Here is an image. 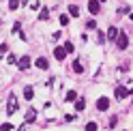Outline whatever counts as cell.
<instances>
[{"instance_id": "18", "label": "cell", "mask_w": 133, "mask_h": 131, "mask_svg": "<svg viewBox=\"0 0 133 131\" xmlns=\"http://www.w3.org/2000/svg\"><path fill=\"white\" fill-rule=\"evenodd\" d=\"M64 120H66V122H73V120H77V114H66V116H64Z\"/></svg>"}, {"instance_id": "8", "label": "cell", "mask_w": 133, "mask_h": 131, "mask_svg": "<svg viewBox=\"0 0 133 131\" xmlns=\"http://www.w3.org/2000/svg\"><path fill=\"white\" fill-rule=\"evenodd\" d=\"M118 35H120V32H118V28H116V26H110V28H107V39H118Z\"/></svg>"}, {"instance_id": "25", "label": "cell", "mask_w": 133, "mask_h": 131, "mask_svg": "<svg viewBox=\"0 0 133 131\" xmlns=\"http://www.w3.org/2000/svg\"><path fill=\"white\" fill-rule=\"evenodd\" d=\"M4 129L9 131V129H13V125H11V122H2V131H4Z\"/></svg>"}, {"instance_id": "4", "label": "cell", "mask_w": 133, "mask_h": 131, "mask_svg": "<svg viewBox=\"0 0 133 131\" xmlns=\"http://www.w3.org/2000/svg\"><path fill=\"white\" fill-rule=\"evenodd\" d=\"M107 108H110V99H107V97H99V101H97V110H99V112H105Z\"/></svg>"}, {"instance_id": "19", "label": "cell", "mask_w": 133, "mask_h": 131, "mask_svg": "<svg viewBox=\"0 0 133 131\" xmlns=\"http://www.w3.org/2000/svg\"><path fill=\"white\" fill-rule=\"evenodd\" d=\"M86 28L95 30V28H97V22H95V19H88V22H86Z\"/></svg>"}, {"instance_id": "12", "label": "cell", "mask_w": 133, "mask_h": 131, "mask_svg": "<svg viewBox=\"0 0 133 131\" xmlns=\"http://www.w3.org/2000/svg\"><path fill=\"white\" fill-rule=\"evenodd\" d=\"M35 64H37V69H47V60L45 58H37Z\"/></svg>"}, {"instance_id": "10", "label": "cell", "mask_w": 133, "mask_h": 131, "mask_svg": "<svg viewBox=\"0 0 133 131\" xmlns=\"http://www.w3.org/2000/svg\"><path fill=\"white\" fill-rule=\"evenodd\" d=\"M71 69H73V73H84V67H82V62L79 60H73V64H71Z\"/></svg>"}, {"instance_id": "29", "label": "cell", "mask_w": 133, "mask_h": 131, "mask_svg": "<svg viewBox=\"0 0 133 131\" xmlns=\"http://www.w3.org/2000/svg\"><path fill=\"white\" fill-rule=\"evenodd\" d=\"M101 2H105V0H101Z\"/></svg>"}, {"instance_id": "13", "label": "cell", "mask_w": 133, "mask_h": 131, "mask_svg": "<svg viewBox=\"0 0 133 131\" xmlns=\"http://www.w3.org/2000/svg\"><path fill=\"white\" fill-rule=\"evenodd\" d=\"M64 99H66V101H77V93H75V90H69Z\"/></svg>"}, {"instance_id": "28", "label": "cell", "mask_w": 133, "mask_h": 131, "mask_svg": "<svg viewBox=\"0 0 133 131\" xmlns=\"http://www.w3.org/2000/svg\"><path fill=\"white\" fill-rule=\"evenodd\" d=\"M129 17H131V22H133V13H131V15H129Z\"/></svg>"}, {"instance_id": "11", "label": "cell", "mask_w": 133, "mask_h": 131, "mask_svg": "<svg viewBox=\"0 0 133 131\" xmlns=\"http://www.w3.org/2000/svg\"><path fill=\"white\" fill-rule=\"evenodd\" d=\"M32 97H35V90H32L30 86H26V88H24V99H26V101H30Z\"/></svg>"}, {"instance_id": "3", "label": "cell", "mask_w": 133, "mask_h": 131, "mask_svg": "<svg viewBox=\"0 0 133 131\" xmlns=\"http://www.w3.org/2000/svg\"><path fill=\"white\" fill-rule=\"evenodd\" d=\"M99 9H101V0H88V11L92 15H97Z\"/></svg>"}, {"instance_id": "5", "label": "cell", "mask_w": 133, "mask_h": 131, "mask_svg": "<svg viewBox=\"0 0 133 131\" xmlns=\"http://www.w3.org/2000/svg\"><path fill=\"white\" fill-rule=\"evenodd\" d=\"M66 54H69V52L64 50V45H62V47H58V45L54 47V56H56V60H64V56H66Z\"/></svg>"}, {"instance_id": "15", "label": "cell", "mask_w": 133, "mask_h": 131, "mask_svg": "<svg viewBox=\"0 0 133 131\" xmlns=\"http://www.w3.org/2000/svg\"><path fill=\"white\" fill-rule=\"evenodd\" d=\"M39 19H43V22H45V19H49V11L45 9V6L41 9V13H39Z\"/></svg>"}, {"instance_id": "23", "label": "cell", "mask_w": 133, "mask_h": 131, "mask_svg": "<svg viewBox=\"0 0 133 131\" xmlns=\"http://www.w3.org/2000/svg\"><path fill=\"white\" fill-rule=\"evenodd\" d=\"M19 28H22V24H19V22H15V24H13V32H15V35L19 32Z\"/></svg>"}, {"instance_id": "14", "label": "cell", "mask_w": 133, "mask_h": 131, "mask_svg": "<svg viewBox=\"0 0 133 131\" xmlns=\"http://www.w3.org/2000/svg\"><path fill=\"white\" fill-rule=\"evenodd\" d=\"M69 15H73V17H77V15H79V9H77L75 4H69Z\"/></svg>"}, {"instance_id": "20", "label": "cell", "mask_w": 133, "mask_h": 131, "mask_svg": "<svg viewBox=\"0 0 133 131\" xmlns=\"http://www.w3.org/2000/svg\"><path fill=\"white\" fill-rule=\"evenodd\" d=\"M64 50L69 52V54H73V43H71V41H66V43H64Z\"/></svg>"}, {"instance_id": "1", "label": "cell", "mask_w": 133, "mask_h": 131, "mask_svg": "<svg viewBox=\"0 0 133 131\" xmlns=\"http://www.w3.org/2000/svg\"><path fill=\"white\" fill-rule=\"evenodd\" d=\"M116 43H118V50H127L129 47V37L124 35V32H120L118 39H116Z\"/></svg>"}, {"instance_id": "7", "label": "cell", "mask_w": 133, "mask_h": 131, "mask_svg": "<svg viewBox=\"0 0 133 131\" xmlns=\"http://www.w3.org/2000/svg\"><path fill=\"white\" fill-rule=\"evenodd\" d=\"M17 64H19V69H22V71H26V69L30 67V58H28V56H22V58L17 60Z\"/></svg>"}, {"instance_id": "17", "label": "cell", "mask_w": 133, "mask_h": 131, "mask_svg": "<svg viewBox=\"0 0 133 131\" xmlns=\"http://www.w3.org/2000/svg\"><path fill=\"white\" fill-rule=\"evenodd\" d=\"M17 6H19V0H9V9L11 11H15Z\"/></svg>"}, {"instance_id": "2", "label": "cell", "mask_w": 133, "mask_h": 131, "mask_svg": "<svg viewBox=\"0 0 133 131\" xmlns=\"http://www.w3.org/2000/svg\"><path fill=\"white\" fill-rule=\"evenodd\" d=\"M17 108H19V105H17V99L11 95V97H9V108H6V114H9V116H11V114H15V112H17Z\"/></svg>"}, {"instance_id": "21", "label": "cell", "mask_w": 133, "mask_h": 131, "mask_svg": "<svg viewBox=\"0 0 133 131\" xmlns=\"http://www.w3.org/2000/svg\"><path fill=\"white\" fill-rule=\"evenodd\" d=\"M58 19H60V24H62V26H66V24H69V15H60Z\"/></svg>"}, {"instance_id": "6", "label": "cell", "mask_w": 133, "mask_h": 131, "mask_svg": "<svg viewBox=\"0 0 133 131\" xmlns=\"http://www.w3.org/2000/svg\"><path fill=\"white\" fill-rule=\"evenodd\" d=\"M131 93V88H124V86H116V99H124Z\"/></svg>"}, {"instance_id": "24", "label": "cell", "mask_w": 133, "mask_h": 131, "mask_svg": "<svg viewBox=\"0 0 133 131\" xmlns=\"http://www.w3.org/2000/svg\"><path fill=\"white\" fill-rule=\"evenodd\" d=\"M52 37H54V41H58V39H60V37H62V32H60V30H56V32H54V35H52Z\"/></svg>"}, {"instance_id": "16", "label": "cell", "mask_w": 133, "mask_h": 131, "mask_svg": "<svg viewBox=\"0 0 133 131\" xmlns=\"http://www.w3.org/2000/svg\"><path fill=\"white\" fill-rule=\"evenodd\" d=\"M84 108H86V103L82 101V99H77V101H75V110H77V112H82Z\"/></svg>"}, {"instance_id": "26", "label": "cell", "mask_w": 133, "mask_h": 131, "mask_svg": "<svg viewBox=\"0 0 133 131\" xmlns=\"http://www.w3.org/2000/svg\"><path fill=\"white\" fill-rule=\"evenodd\" d=\"M116 125H118V118H116V116H114V118L110 120V127H116Z\"/></svg>"}, {"instance_id": "27", "label": "cell", "mask_w": 133, "mask_h": 131, "mask_svg": "<svg viewBox=\"0 0 133 131\" xmlns=\"http://www.w3.org/2000/svg\"><path fill=\"white\" fill-rule=\"evenodd\" d=\"M26 2H28V0H22V4H26Z\"/></svg>"}, {"instance_id": "22", "label": "cell", "mask_w": 133, "mask_h": 131, "mask_svg": "<svg viewBox=\"0 0 133 131\" xmlns=\"http://www.w3.org/2000/svg\"><path fill=\"white\" fill-rule=\"evenodd\" d=\"M86 129L88 131H95L97 129V122H86Z\"/></svg>"}, {"instance_id": "9", "label": "cell", "mask_w": 133, "mask_h": 131, "mask_svg": "<svg viewBox=\"0 0 133 131\" xmlns=\"http://www.w3.org/2000/svg\"><path fill=\"white\" fill-rule=\"evenodd\" d=\"M35 120H37V110L30 108V110L26 112V122H35Z\"/></svg>"}]
</instances>
